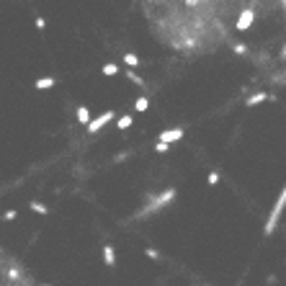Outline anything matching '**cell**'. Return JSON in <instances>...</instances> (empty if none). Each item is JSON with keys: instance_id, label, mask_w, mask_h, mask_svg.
<instances>
[{"instance_id": "6da1fadb", "label": "cell", "mask_w": 286, "mask_h": 286, "mask_svg": "<svg viewBox=\"0 0 286 286\" xmlns=\"http://www.w3.org/2000/svg\"><path fill=\"white\" fill-rule=\"evenodd\" d=\"M283 209H286V186L281 188L278 199H276V204H273V209H271V214H268V219H266V227H263V235H266V237L276 232V227H278V222H281Z\"/></svg>"}, {"instance_id": "7a4b0ae2", "label": "cell", "mask_w": 286, "mask_h": 286, "mask_svg": "<svg viewBox=\"0 0 286 286\" xmlns=\"http://www.w3.org/2000/svg\"><path fill=\"white\" fill-rule=\"evenodd\" d=\"M173 199H175V188H168V191H163V193L158 196V199H152V204H150V206L142 211V217H147V214H155L158 209H163V206H165V204H170Z\"/></svg>"}, {"instance_id": "3957f363", "label": "cell", "mask_w": 286, "mask_h": 286, "mask_svg": "<svg viewBox=\"0 0 286 286\" xmlns=\"http://www.w3.org/2000/svg\"><path fill=\"white\" fill-rule=\"evenodd\" d=\"M116 119V111H106V114H101L98 119H93L91 124H88V134H96V131H101L106 124H111Z\"/></svg>"}, {"instance_id": "277c9868", "label": "cell", "mask_w": 286, "mask_h": 286, "mask_svg": "<svg viewBox=\"0 0 286 286\" xmlns=\"http://www.w3.org/2000/svg\"><path fill=\"white\" fill-rule=\"evenodd\" d=\"M253 21H255V11H253V8H245L243 13H240V18H237L235 31H248V29L253 26Z\"/></svg>"}, {"instance_id": "5b68a950", "label": "cell", "mask_w": 286, "mask_h": 286, "mask_svg": "<svg viewBox=\"0 0 286 286\" xmlns=\"http://www.w3.org/2000/svg\"><path fill=\"white\" fill-rule=\"evenodd\" d=\"M183 134L186 131L181 129V126H175V129H165V131H160V139L158 142H163V145H173V142H178V139H183Z\"/></svg>"}, {"instance_id": "8992f818", "label": "cell", "mask_w": 286, "mask_h": 286, "mask_svg": "<svg viewBox=\"0 0 286 286\" xmlns=\"http://www.w3.org/2000/svg\"><path fill=\"white\" fill-rule=\"evenodd\" d=\"M75 116H78V121H80V124H85V126H88V124L93 121V119H91V111H88V106H78Z\"/></svg>"}, {"instance_id": "52a82bcc", "label": "cell", "mask_w": 286, "mask_h": 286, "mask_svg": "<svg viewBox=\"0 0 286 286\" xmlns=\"http://www.w3.org/2000/svg\"><path fill=\"white\" fill-rule=\"evenodd\" d=\"M103 263L106 266H116V253L111 245H103Z\"/></svg>"}, {"instance_id": "ba28073f", "label": "cell", "mask_w": 286, "mask_h": 286, "mask_svg": "<svg viewBox=\"0 0 286 286\" xmlns=\"http://www.w3.org/2000/svg\"><path fill=\"white\" fill-rule=\"evenodd\" d=\"M54 78H39L36 83H34V88H36V91H47V88H54Z\"/></svg>"}, {"instance_id": "9c48e42d", "label": "cell", "mask_w": 286, "mask_h": 286, "mask_svg": "<svg viewBox=\"0 0 286 286\" xmlns=\"http://www.w3.org/2000/svg\"><path fill=\"white\" fill-rule=\"evenodd\" d=\"M273 96H268V93H255V96H250L248 101H245V106H258V103H263V101H271Z\"/></svg>"}, {"instance_id": "30bf717a", "label": "cell", "mask_w": 286, "mask_h": 286, "mask_svg": "<svg viewBox=\"0 0 286 286\" xmlns=\"http://www.w3.org/2000/svg\"><path fill=\"white\" fill-rule=\"evenodd\" d=\"M106 78H114V75H119V64L116 62H108V64H103V70H101Z\"/></svg>"}, {"instance_id": "8fae6325", "label": "cell", "mask_w": 286, "mask_h": 286, "mask_svg": "<svg viewBox=\"0 0 286 286\" xmlns=\"http://www.w3.org/2000/svg\"><path fill=\"white\" fill-rule=\"evenodd\" d=\"M147 108H150V98H147V96H139V98L134 101V111L142 114V111H147Z\"/></svg>"}, {"instance_id": "7c38bea8", "label": "cell", "mask_w": 286, "mask_h": 286, "mask_svg": "<svg viewBox=\"0 0 286 286\" xmlns=\"http://www.w3.org/2000/svg\"><path fill=\"white\" fill-rule=\"evenodd\" d=\"M131 124H134V116H129V114H124V116L116 119V126H119V129H129Z\"/></svg>"}, {"instance_id": "4fadbf2b", "label": "cell", "mask_w": 286, "mask_h": 286, "mask_svg": "<svg viewBox=\"0 0 286 286\" xmlns=\"http://www.w3.org/2000/svg\"><path fill=\"white\" fill-rule=\"evenodd\" d=\"M29 209L36 211V214H49V206H47V204H41V201H31Z\"/></svg>"}, {"instance_id": "5bb4252c", "label": "cell", "mask_w": 286, "mask_h": 286, "mask_svg": "<svg viewBox=\"0 0 286 286\" xmlns=\"http://www.w3.org/2000/svg\"><path fill=\"white\" fill-rule=\"evenodd\" d=\"M124 62L129 64V67H137V64H139V57L131 54V52H126V54H124Z\"/></svg>"}, {"instance_id": "9a60e30c", "label": "cell", "mask_w": 286, "mask_h": 286, "mask_svg": "<svg viewBox=\"0 0 286 286\" xmlns=\"http://www.w3.org/2000/svg\"><path fill=\"white\" fill-rule=\"evenodd\" d=\"M3 219H6V222H16V219H18V211H16V209H8V211L3 214Z\"/></svg>"}, {"instance_id": "2e32d148", "label": "cell", "mask_w": 286, "mask_h": 286, "mask_svg": "<svg viewBox=\"0 0 286 286\" xmlns=\"http://www.w3.org/2000/svg\"><path fill=\"white\" fill-rule=\"evenodd\" d=\"M235 54H240V57L248 54V47H245V44H235Z\"/></svg>"}, {"instance_id": "e0dca14e", "label": "cell", "mask_w": 286, "mask_h": 286, "mask_svg": "<svg viewBox=\"0 0 286 286\" xmlns=\"http://www.w3.org/2000/svg\"><path fill=\"white\" fill-rule=\"evenodd\" d=\"M209 183H211V186H217V183H219V173H217V170H211V173H209Z\"/></svg>"}, {"instance_id": "ac0fdd59", "label": "cell", "mask_w": 286, "mask_h": 286, "mask_svg": "<svg viewBox=\"0 0 286 286\" xmlns=\"http://www.w3.org/2000/svg\"><path fill=\"white\" fill-rule=\"evenodd\" d=\"M126 75H129V80H134L137 85H145V80H142V78H139L137 73H126Z\"/></svg>"}, {"instance_id": "d6986e66", "label": "cell", "mask_w": 286, "mask_h": 286, "mask_svg": "<svg viewBox=\"0 0 286 286\" xmlns=\"http://www.w3.org/2000/svg\"><path fill=\"white\" fill-rule=\"evenodd\" d=\"M147 258H150V260H160L158 250H152V248H147Z\"/></svg>"}, {"instance_id": "ffe728a7", "label": "cell", "mask_w": 286, "mask_h": 286, "mask_svg": "<svg viewBox=\"0 0 286 286\" xmlns=\"http://www.w3.org/2000/svg\"><path fill=\"white\" fill-rule=\"evenodd\" d=\"M34 26L41 31V29H47V21H44V18H36V21H34Z\"/></svg>"}, {"instance_id": "44dd1931", "label": "cell", "mask_w": 286, "mask_h": 286, "mask_svg": "<svg viewBox=\"0 0 286 286\" xmlns=\"http://www.w3.org/2000/svg\"><path fill=\"white\" fill-rule=\"evenodd\" d=\"M155 152H158V155H163V152H168V145L158 142V145H155Z\"/></svg>"}]
</instances>
